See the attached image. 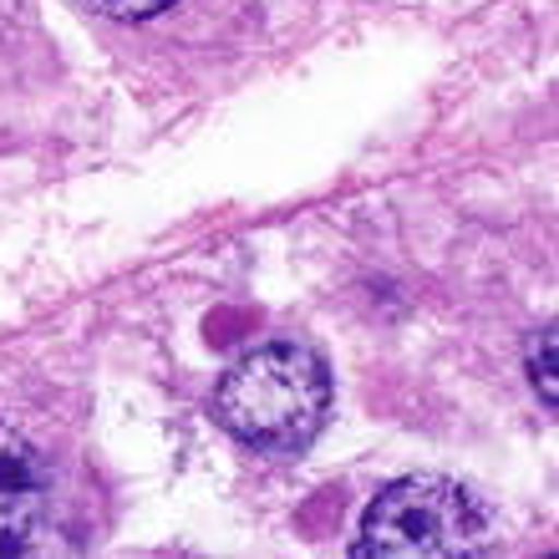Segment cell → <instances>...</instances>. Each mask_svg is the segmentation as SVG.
Returning <instances> with one entry per match:
<instances>
[{"label": "cell", "mask_w": 559, "mask_h": 559, "mask_svg": "<svg viewBox=\"0 0 559 559\" xmlns=\"http://www.w3.org/2000/svg\"><path fill=\"white\" fill-rule=\"evenodd\" d=\"M92 11H103V15H112V21H147V15H158V11H168L174 0H87Z\"/></svg>", "instance_id": "obj_4"}, {"label": "cell", "mask_w": 559, "mask_h": 559, "mask_svg": "<svg viewBox=\"0 0 559 559\" xmlns=\"http://www.w3.org/2000/svg\"><path fill=\"white\" fill-rule=\"evenodd\" d=\"M214 417L260 453H306L331 417V371L300 341L254 346L219 377Z\"/></svg>", "instance_id": "obj_1"}, {"label": "cell", "mask_w": 559, "mask_h": 559, "mask_svg": "<svg viewBox=\"0 0 559 559\" xmlns=\"http://www.w3.org/2000/svg\"><path fill=\"white\" fill-rule=\"evenodd\" d=\"M493 519L473 488L442 478V473H413L386 484L371 509L361 514L356 555L367 559H463L488 549Z\"/></svg>", "instance_id": "obj_2"}, {"label": "cell", "mask_w": 559, "mask_h": 559, "mask_svg": "<svg viewBox=\"0 0 559 559\" xmlns=\"http://www.w3.org/2000/svg\"><path fill=\"white\" fill-rule=\"evenodd\" d=\"M51 514V478L41 453L15 427L0 423V559L31 555Z\"/></svg>", "instance_id": "obj_3"}, {"label": "cell", "mask_w": 559, "mask_h": 559, "mask_svg": "<svg viewBox=\"0 0 559 559\" xmlns=\"http://www.w3.org/2000/svg\"><path fill=\"white\" fill-rule=\"evenodd\" d=\"M530 367H534V386H539V392H545V402L555 407V331H545V336H539Z\"/></svg>", "instance_id": "obj_5"}]
</instances>
